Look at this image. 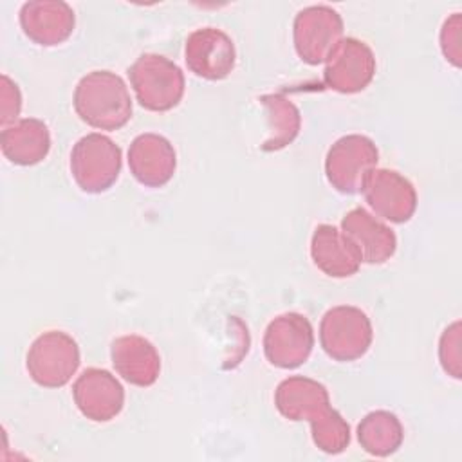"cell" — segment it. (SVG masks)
<instances>
[{"label":"cell","mask_w":462,"mask_h":462,"mask_svg":"<svg viewBox=\"0 0 462 462\" xmlns=\"http://www.w3.org/2000/svg\"><path fill=\"white\" fill-rule=\"evenodd\" d=\"M22 110V94L18 85L5 74L0 78V125L2 128L18 121Z\"/></svg>","instance_id":"obj_24"},{"label":"cell","mask_w":462,"mask_h":462,"mask_svg":"<svg viewBox=\"0 0 462 462\" xmlns=\"http://www.w3.org/2000/svg\"><path fill=\"white\" fill-rule=\"evenodd\" d=\"M440 49L444 58L460 67L462 61V16L460 13H453L449 18L444 20L440 29Z\"/></svg>","instance_id":"obj_23"},{"label":"cell","mask_w":462,"mask_h":462,"mask_svg":"<svg viewBox=\"0 0 462 462\" xmlns=\"http://www.w3.org/2000/svg\"><path fill=\"white\" fill-rule=\"evenodd\" d=\"M343 40L341 14L325 4L309 5L298 11L292 23L296 54L307 65L325 63L336 45Z\"/></svg>","instance_id":"obj_8"},{"label":"cell","mask_w":462,"mask_h":462,"mask_svg":"<svg viewBox=\"0 0 462 462\" xmlns=\"http://www.w3.org/2000/svg\"><path fill=\"white\" fill-rule=\"evenodd\" d=\"M361 191L374 213L393 224L408 222L417 209L413 184L395 170L374 168Z\"/></svg>","instance_id":"obj_11"},{"label":"cell","mask_w":462,"mask_h":462,"mask_svg":"<svg viewBox=\"0 0 462 462\" xmlns=\"http://www.w3.org/2000/svg\"><path fill=\"white\" fill-rule=\"evenodd\" d=\"M341 231L356 245L363 263H384L397 249L395 233L365 208L350 209L341 220Z\"/></svg>","instance_id":"obj_16"},{"label":"cell","mask_w":462,"mask_h":462,"mask_svg":"<svg viewBox=\"0 0 462 462\" xmlns=\"http://www.w3.org/2000/svg\"><path fill=\"white\" fill-rule=\"evenodd\" d=\"M188 69L208 81L226 79L236 63L235 43L222 29L200 27L189 32L184 45Z\"/></svg>","instance_id":"obj_12"},{"label":"cell","mask_w":462,"mask_h":462,"mask_svg":"<svg viewBox=\"0 0 462 462\" xmlns=\"http://www.w3.org/2000/svg\"><path fill=\"white\" fill-rule=\"evenodd\" d=\"M372 339V321L359 307L336 305L321 318L319 343L325 354L334 361L348 363L363 357Z\"/></svg>","instance_id":"obj_4"},{"label":"cell","mask_w":462,"mask_h":462,"mask_svg":"<svg viewBox=\"0 0 462 462\" xmlns=\"http://www.w3.org/2000/svg\"><path fill=\"white\" fill-rule=\"evenodd\" d=\"M25 366L36 384L61 388L79 366V346L67 332L47 330L31 343Z\"/></svg>","instance_id":"obj_6"},{"label":"cell","mask_w":462,"mask_h":462,"mask_svg":"<svg viewBox=\"0 0 462 462\" xmlns=\"http://www.w3.org/2000/svg\"><path fill=\"white\" fill-rule=\"evenodd\" d=\"M374 51L357 38H343L325 61L323 81L339 94H356L365 90L375 76Z\"/></svg>","instance_id":"obj_10"},{"label":"cell","mask_w":462,"mask_h":462,"mask_svg":"<svg viewBox=\"0 0 462 462\" xmlns=\"http://www.w3.org/2000/svg\"><path fill=\"white\" fill-rule=\"evenodd\" d=\"M357 440L368 455L390 457L401 448L404 430L395 413L375 410L366 413L357 424Z\"/></svg>","instance_id":"obj_20"},{"label":"cell","mask_w":462,"mask_h":462,"mask_svg":"<svg viewBox=\"0 0 462 462\" xmlns=\"http://www.w3.org/2000/svg\"><path fill=\"white\" fill-rule=\"evenodd\" d=\"M310 258L314 265L330 278H348L363 263L350 238L332 224L316 226L310 238Z\"/></svg>","instance_id":"obj_18"},{"label":"cell","mask_w":462,"mask_h":462,"mask_svg":"<svg viewBox=\"0 0 462 462\" xmlns=\"http://www.w3.org/2000/svg\"><path fill=\"white\" fill-rule=\"evenodd\" d=\"M74 110L83 123L97 130H119L132 117L126 83L112 70H92L74 88Z\"/></svg>","instance_id":"obj_2"},{"label":"cell","mask_w":462,"mask_h":462,"mask_svg":"<svg viewBox=\"0 0 462 462\" xmlns=\"http://www.w3.org/2000/svg\"><path fill=\"white\" fill-rule=\"evenodd\" d=\"M116 372L134 386H152L161 374V356L152 341L137 334L119 336L110 345Z\"/></svg>","instance_id":"obj_17"},{"label":"cell","mask_w":462,"mask_h":462,"mask_svg":"<svg viewBox=\"0 0 462 462\" xmlns=\"http://www.w3.org/2000/svg\"><path fill=\"white\" fill-rule=\"evenodd\" d=\"M72 397L83 417L94 422L116 419L125 406L123 384L105 368H87L72 386Z\"/></svg>","instance_id":"obj_13"},{"label":"cell","mask_w":462,"mask_h":462,"mask_svg":"<svg viewBox=\"0 0 462 462\" xmlns=\"http://www.w3.org/2000/svg\"><path fill=\"white\" fill-rule=\"evenodd\" d=\"M0 148L5 159L18 166L42 162L51 150L49 126L36 117H23L2 128Z\"/></svg>","instance_id":"obj_19"},{"label":"cell","mask_w":462,"mask_h":462,"mask_svg":"<svg viewBox=\"0 0 462 462\" xmlns=\"http://www.w3.org/2000/svg\"><path fill=\"white\" fill-rule=\"evenodd\" d=\"M260 101L265 106L267 119H269V132H271V135L263 141L262 148L265 152L282 150L287 144H291L300 134V128H301L300 110L283 94H265L260 97Z\"/></svg>","instance_id":"obj_21"},{"label":"cell","mask_w":462,"mask_h":462,"mask_svg":"<svg viewBox=\"0 0 462 462\" xmlns=\"http://www.w3.org/2000/svg\"><path fill=\"white\" fill-rule=\"evenodd\" d=\"M439 359L444 372L455 379H460V321H453L440 336L439 341Z\"/></svg>","instance_id":"obj_22"},{"label":"cell","mask_w":462,"mask_h":462,"mask_svg":"<svg viewBox=\"0 0 462 462\" xmlns=\"http://www.w3.org/2000/svg\"><path fill=\"white\" fill-rule=\"evenodd\" d=\"M23 34L42 47H54L70 38L76 25L72 7L63 0H31L20 9Z\"/></svg>","instance_id":"obj_14"},{"label":"cell","mask_w":462,"mask_h":462,"mask_svg":"<svg viewBox=\"0 0 462 462\" xmlns=\"http://www.w3.org/2000/svg\"><path fill=\"white\" fill-rule=\"evenodd\" d=\"M128 168L139 184L162 188L171 180L177 168L175 148L164 135L141 134L130 143Z\"/></svg>","instance_id":"obj_15"},{"label":"cell","mask_w":462,"mask_h":462,"mask_svg":"<svg viewBox=\"0 0 462 462\" xmlns=\"http://www.w3.org/2000/svg\"><path fill=\"white\" fill-rule=\"evenodd\" d=\"M128 78L139 105L150 112H168L184 96V72L175 61L155 52L141 54L128 67Z\"/></svg>","instance_id":"obj_3"},{"label":"cell","mask_w":462,"mask_h":462,"mask_svg":"<svg viewBox=\"0 0 462 462\" xmlns=\"http://www.w3.org/2000/svg\"><path fill=\"white\" fill-rule=\"evenodd\" d=\"M314 346V330L310 321L300 312L276 316L263 334V354L267 361L283 370L301 366Z\"/></svg>","instance_id":"obj_9"},{"label":"cell","mask_w":462,"mask_h":462,"mask_svg":"<svg viewBox=\"0 0 462 462\" xmlns=\"http://www.w3.org/2000/svg\"><path fill=\"white\" fill-rule=\"evenodd\" d=\"M276 410L289 420H309L312 440L318 449L328 455L345 451L350 444V426L330 406L325 384L305 375L283 379L274 392Z\"/></svg>","instance_id":"obj_1"},{"label":"cell","mask_w":462,"mask_h":462,"mask_svg":"<svg viewBox=\"0 0 462 462\" xmlns=\"http://www.w3.org/2000/svg\"><path fill=\"white\" fill-rule=\"evenodd\" d=\"M379 150L375 143L361 134L339 137L327 152L325 175L328 184L345 195L363 189L368 173L377 166Z\"/></svg>","instance_id":"obj_7"},{"label":"cell","mask_w":462,"mask_h":462,"mask_svg":"<svg viewBox=\"0 0 462 462\" xmlns=\"http://www.w3.org/2000/svg\"><path fill=\"white\" fill-rule=\"evenodd\" d=\"M121 148L103 134L83 135L70 152V173L85 193H103L119 179Z\"/></svg>","instance_id":"obj_5"}]
</instances>
